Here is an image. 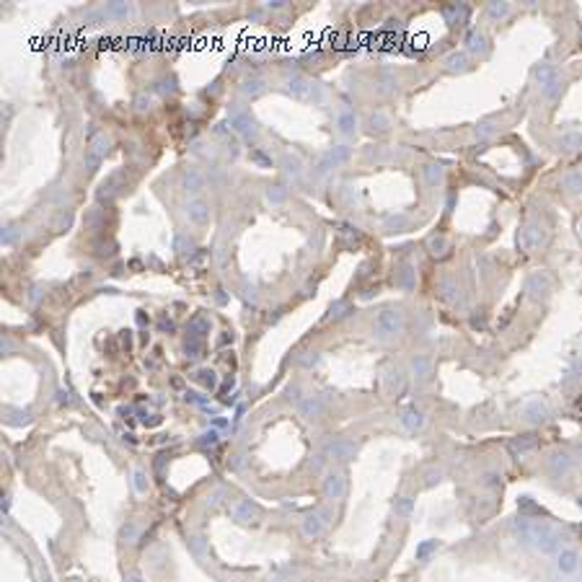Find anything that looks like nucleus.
I'll list each match as a JSON object with an SVG mask.
<instances>
[{
    "instance_id": "1",
    "label": "nucleus",
    "mask_w": 582,
    "mask_h": 582,
    "mask_svg": "<svg viewBox=\"0 0 582 582\" xmlns=\"http://www.w3.org/2000/svg\"><path fill=\"white\" fill-rule=\"evenodd\" d=\"M406 329V318L401 311H396V308H383V311L378 313L375 318V326H372V331H375L378 339H388V336H396L401 334Z\"/></svg>"
},
{
    "instance_id": "2",
    "label": "nucleus",
    "mask_w": 582,
    "mask_h": 582,
    "mask_svg": "<svg viewBox=\"0 0 582 582\" xmlns=\"http://www.w3.org/2000/svg\"><path fill=\"white\" fill-rule=\"evenodd\" d=\"M531 541H533L543 554H557V551L561 549V541H564V535H561L557 528L546 525V523H535L533 528H531Z\"/></svg>"
},
{
    "instance_id": "3",
    "label": "nucleus",
    "mask_w": 582,
    "mask_h": 582,
    "mask_svg": "<svg viewBox=\"0 0 582 582\" xmlns=\"http://www.w3.org/2000/svg\"><path fill=\"white\" fill-rule=\"evenodd\" d=\"M109 148H112V140H109V138H106L104 132L93 135V138H91V142H88V148H86V156H83V163H86V168L96 171L98 166H101V161L106 158Z\"/></svg>"
},
{
    "instance_id": "4",
    "label": "nucleus",
    "mask_w": 582,
    "mask_h": 582,
    "mask_svg": "<svg viewBox=\"0 0 582 582\" xmlns=\"http://www.w3.org/2000/svg\"><path fill=\"white\" fill-rule=\"evenodd\" d=\"M543 241H546V231H543L541 223H535V220L525 223L520 228V233H517V246L523 251H535Z\"/></svg>"
},
{
    "instance_id": "5",
    "label": "nucleus",
    "mask_w": 582,
    "mask_h": 582,
    "mask_svg": "<svg viewBox=\"0 0 582 582\" xmlns=\"http://www.w3.org/2000/svg\"><path fill=\"white\" fill-rule=\"evenodd\" d=\"M329 517H331L329 510H318V512L305 515L303 523H300V531H303L305 538H318V535L324 533V528L329 525Z\"/></svg>"
},
{
    "instance_id": "6",
    "label": "nucleus",
    "mask_w": 582,
    "mask_h": 582,
    "mask_svg": "<svg viewBox=\"0 0 582 582\" xmlns=\"http://www.w3.org/2000/svg\"><path fill=\"white\" fill-rule=\"evenodd\" d=\"M228 122H231V127L238 135H243L246 140H251V138H256V124H254V119L246 114V112H241V109H233V112L228 114Z\"/></svg>"
},
{
    "instance_id": "7",
    "label": "nucleus",
    "mask_w": 582,
    "mask_h": 582,
    "mask_svg": "<svg viewBox=\"0 0 582 582\" xmlns=\"http://www.w3.org/2000/svg\"><path fill=\"white\" fill-rule=\"evenodd\" d=\"M324 494L329 499H342L347 494V476L342 471H329L324 476Z\"/></svg>"
},
{
    "instance_id": "8",
    "label": "nucleus",
    "mask_w": 582,
    "mask_h": 582,
    "mask_svg": "<svg viewBox=\"0 0 582 582\" xmlns=\"http://www.w3.org/2000/svg\"><path fill=\"white\" fill-rule=\"evenodd\" d=\"M551 290V277L546 275V272H531L528 279H525V293H528L531 298H543Z\"/></svg>"
},
{
    "instance_id": "9",
    "label": "nucleus",
    "mask_w": 582,
    "mask_h": 582,
    "mask_svg": "<svg viewBox=\"0 0 582 582\" xmlns=\"http://www.w3.org/2000/svg\"><path fill=\"white\" fill-rule=\"evenodd\" d=\"M186 215H189V220H192V223L207 225V223H210V205H207L202 197H192L186 202Z\"/></svg>"
},
{
    "instance_id": "10",
    "label": "nucleus",
    "mask_w": 582,
    "mask_h": 582,
    "mask_svg": "<svg viewBox=\"0 0 582 582\" xmlns=\"http://www.w3.org/2000/svg\"><path fill=\"white\" fill-rule=\"evenodd\" d=\"M287 91L295 98H300V101H308L313 96V83L305 75H293V78H287Z\"/></svg>"
},
{
    "instance_id": "11",
    "label": "nucleus",
    "mask_w": 582,
    "mask_h": 582,
    "mask_svg": "<svg viewBox=\"0 0 582 582\" xmlns=\"http://www.w3.org/2000/svg\"><path fill=\"white\" fill-rule=\"evenodd\" d=\"M181 184H184V189H186V194H199L205 189V176H202V171H199L197 166H189V168H184V176H181Z\"/></svg>"
},
{
    "instance_id": "12",
    "label": "nucleus",
    "mask_w": 582,
    "mask_h": 582,
    "mask_svg": "<svg viewBox=\"0 0 582 582\" xmlns=\"http://www.w3.org/2000/svg\"><path fill=\"white\" fill-rule=\"evenodd\" d=\"M231 515H233V520L235 523H241V525H249V523H254L256 520V507H254L249 499H241V502H235L233 507H231Z\"/></svg>"
},
{
    "instance_id": "13",
    "label": "nucleus",
    "mask_w": 582,
    "mask_h": 582,
    "mask_svg": "<svg viewBox=\"0 0 582 582\" xmlns=\"http://www.w3.org/2000/svg\"><path fill=\"white\" fill-rule=\"evenodd\" d=\"M523 417L531 422H543L549 417V406L541 401V398H533V401H528L523 406Z\"/></svg>"
},
{
    "instance_id": "14",
    "label": "nucleus",
    "mask_w": 582,
    "mask_h": 582,
    "mask_svg": "<svg viewBox=\"0 0 582 582\" xmlns=\"http://www.w3.org/2000/svg\"><path fill=\"white\" fill-rule=\"evenodd\" d=\"M352 453H354V445L347 440H331L324 448V456H329V458H349Z\"/></svg>"
},
{
    "instance_id": "15",
    "label": "nucleus",
    "mask_w": 582,
    "mask_h": 582,
    "mask_svg": "<svg viewBox=\"0 0 582 582\" xmlns=\"http://www.w3.org/2000/svg\"><path fill=\"white\" fill-rule=\"evenodd\" d=\"M336 130L342 135H354V130H357V116H354V112L342 109V112L336 114Z\"/></svg>"
},
{
    "instance_id": "16",
    "label": "nucleus",
    "mask_w": 582,
    "mask_h": 582,
    "mask_svg": "<svg viewBox=\"0 0 582 582\" xmlns=\"http://www.w3.org/2000/svg\"><path fill=\"white\" fill-rule=\"evenodd\" d=\"M487 36H484V31H479V29H471L468 34H466V49L468 52H474V54H481V52H487L489 47H487Z\"/></svg>"
},
{
    "instance_id": "17",
    "label": "nucleus",
    "mask_w": 582,
    "mask_h": 582,
    "mask_svg": "<svg viewBox=\"0 0 582 582\" xmlns=\"http://www.w3.org/2000/svg\"><path fill=\"white\" fill-rule=\"evenodd\" d=\"M535 448V435H520V438H512L510 440V450L515 456H525Z\"/></svg>"
},
{
    "instance_id": "18",
    "label": "nucleus",
    "mask_w": 582,
    "mask_h": 582,
    "mask_svg": "<svg viewBox=\"0 0 582 582\" xmlns=\"http://www.w3.org/2000/svg\"><path fill=\"white\" fill-rule=\"evenodd\" d=\"M298 409H300V414H303V417L313 419V417H318V414L324 412V401H321L318 396H308V398H303V401H300Z\"/></svg>"
},
{
    "instance_id": "19",
    "label": "nucleus",
    "mask_w": 582,
    "mask_h": 582,
    "mask_svg": "<svg viewBox=\"0 0 582 582\" xmlns=\"http://www.w3.org/2000/svg\"><path fill=\"white\" fill-rule=\"evenodd\" d=\"M401 424H404V430L417 432V430L424 427V417H422V412H417V409H406L401 414Z\"/></svg>"
},
{
    "instance_id": "20",
    "label": "nucleus",
    "mask_w": 582,
    "mask_h": 582,
    "mask_svg": "<svg viewBox=\"0 0 582 582\" xmlns=\"http://www.w3.org/2000/svg\"><path fill=\"white\" fill-rule=\"evenodd\" d=\"M241 93L243 96H249V98H256V96H261L264 93V80L261 78H243L241 80Z\"/></svg>"
},
{
    "instance_id": "21",
    "label": "nucleus",
    "mask_w": 582,
    "mask_h": 582,
    "mask_svg": "<svg viewBox=\"0 0 582 582\" xmlns=\"http://www.w3.org/2000/svg\"><path fill=\"white\" fill-rule=\"evenodd\" d=\"M569 466H572V458L567 456V453H554V456L549 458V471L551 474H567L569 471Z\"/></svg>"
},
{
    "instance_id": "22",
    "label": "nucleus",
    "mask_w": 582,
    "mask_h": 582,
    "mask_svg": "<svg viewBox=\"0 0 582 582\" xmlns=\"http://www.w3.org/2000/svg\"><path fill=\"white\" fill-rule=\"evenodd\" d=\"M282 168H285L287 176L298 179L300 174H303V161H300L295 153H285V156H282Z\"/></svg>"
},
{
    "instance_id": "23",
    "label": "nucleus",
    "mask_w": 582,
    "mask_h": 582,
    "mask_svg": "<svg viewBox=\"0 0 582 582\" xmlns=\"http://www.w3.org/2000/svg\"><path fill=\"white\" fill-rule=\"evenodd\" d=\"M577 561H580V557H577V551H572V549H564V551H559V569L561 572H575L577 569Z\"/></svg>"
},
{
    "instance_id": "24",
    "label": "nucleus",
    "mask_w": 582,
    "mask_h": 582,
    "mask_svg": "<svg viewBox=\"0 0 582 582\" xmlns=\"http://www.w3.org/2000/svg\"><path fill=\"white\" fill-rule=\"evenodd\" d=\"M557 145H559L561 150H580V148H582V135H580V132H564V135L559 138Z\"/></svg>"
},
{
    "instance_id": "25",
    "label": "nucleus",
    "mask_w": 582,
    "mask_h": 582,
    "mask_svg": "<svg viewBox=\"0 0 582 582\" xmlns=\"http://www.w3.org/2000/svg\"><path fill=\"white\" fill-rule=\"evenodd\" d=\"M104 16H109V18H127V16H132V5L130 3H109L104 8Z\"/></svg>"
},
{
    "instance_id": "26",
    "label": "nucleus",
    "mask_w": 582,
    "mask_h": 582,
    "mask_svg": "<svg viewBox=\"0 0 582 582\" xmlns=\"http://www.w3.org/2000/svg\"><path fill=\"white\" fill-rule=\"evenodd\" d=\"M561 186H564L567 192H572V194H582V174H580V171L567 174L564 179H561Z\"/></svg>"
},
{
    "instance_id": "27",
    "label": "nucleus",
    "mask_w": 582,
    "mask_h": 582,
    "mask_svg": "<svg viewBox=\"0 0 582 582\" xmlns=\"http://www.w3.org/2000/svg\"><path fill=\"white\" fill-rule=\"evenodd\" d=\"M430 370H432L430 360L422 357V354H417V357L412 360V372H414V378H427V375H430Z\"/></svg>"
},
{
    "instance_id": "28",
    "label": "nucleus",
    "mask_w": 582,
    "mask_h": 582,
    "mask_svg": "<svg viewBox=\"0 0 582 582\" xmlns=\"http://www.w3.org/2000/svg\"><path fill=\"white\" fill-rule=\"evenodd\" d=\"M535 80H538L541 86H546V83H551L554 78H557V72H554V65H549V62H541L538 68H535Z\"/></svg>"
},
{
    "instance_id": "29",
    "label": "nucleus",
    "mask_w": 582,
    "mask_h": 582,
    "mask_svg": "<svg viewBox=\"0 0 582 582\" xmlns=\"http://www.w3.org/2000/svg\"><path fill=\"white\" fill-rule=\"evenodd\" d=\"M445 68L448 70H466V52H450L448 57H445Z\"/></svg>"
},
{
    "instance_id": "30",
    "label": "nucleus",
    "mask_w": 582,
    "mask_h": 582,
    "mask_svg": "<svg viewBox=\"0 0 582 582\" xmlns=\"http://www.w3.org/2000/svg\"><path fill=\"white\" fill-rule=\"evenodd\" d=\"M424 181L430 186H438L442 181V168L438 166V163H427V166H424Z\"/></svg>"
},
{
    "instance_id": "31",
    "label": "nucleus",
    "mask_w": 582,
    "mask_h": 582,
    "mask_svg": "<svg viewBox=\"0 0 582 582\" xmlns=\"http://www.w3.org/2000/svg\"><path fill=\"white\" fill-rule=\"evenodd\" d=\"M189 331H192V336H202V334H210V321H207L205 316H194L192 321H189Z\"/></svg>"
},
{
    "instance_id": "32",
    "label": "nucleus",
    "mask_w": 582,
    "mask_h": 582,
    "mask_svg": "<svg viewBox=\"0 0 582 582\" xmlns=\"http://www.w3.org/2000/svg\"><path fill=\"white\" fill-rule=\"evenodd\" d=\"M349 153H352V150L347 148V145H334V148L326 153V158H329L334 166H336V163H344V161H347V158H349Z\"/></svg>"
},
{
    "instance_id": "33",
    "label": "nucleus",
    "mask_w": 582,
    "mask_h": 582,
    "mask_svg": "<svg viewBox=\"0 0 582 582\" xmlns=\"http://www.w3.org/2000/svg\"><path fill=\"white\" fill-rule=\"evenodd\" d=\"M448 249H450V241L445 238V235H435V238H430V251L435 254V256H442Z\"/></svg>"
},
{
    "instance_id": "34",
    "label": "nucleus",
    "mask_w": 582,
    "mask_h": 582,
    "mask_svg": "<svg viewBox=\"0 0 582 582\" xmlns=\"http://www.w3.org/2000/svg\"><path fill=\"white\" fill-rule=\"evenodd\" d=\"M132 484H135V492L145 494L148 492V474H145L142 468H135L132 471Z\"/></svg>"
},
{
    "instance_id": "35",
    "label": "nucleus",
    "mask_w": 582,
    "mask_h": 582,
    "mask_svg": "<svg viewBox=\"0 0 582 582\" xmlns=\"http://www.w3.org/2000/svg\"><path fill=\"white\" fill-rule=\"evenodd\" d=\"M368 124L372 127V130H388V124H391V119L383 114V112H372L370 116H368Z\"/></svg>"
},
{
    "instance_id": "36",
    "label": "nucleus",
    "mask_w": 582,
    "mask_h": 582,
    "mask_svg": "<svg viewBox=\"0 0 582 582\" xmlns=\"http://www.w3.org/2000/svg\"><path fill=\"white\" fill-rule=\"evenodd\" d=\"M174 249H176L179 254H192V249H194V241L189 238V235L179 233V235H176V241H174Z\"/></svg>"
},
{
    "instance_id": "37",
    "label": "nucleus",
    "mask_w": 582,
    "mask_h": 582,
    "mask_svg": "<svg viewBox=\"0 0 582 582\" xmlns=\"http://www.w3.org/2000/svg\"><path fill=\"white\" fill-rule=\"evenodd\" d=\"M412 507H414V499H412V497H398V499H396V515L409 517V515H412Z\"/></svg>"
},
{
    "instance_id": "38",
    "label": "nucleus",
    "mask_w": 582,
    "mask_h": 582,
    "mask_svg": "<svg viewBox=\"0 0 582 582\" xmlns=\"http://www.w3.org/2000/svg\"><path fill=\"white\" fill-rule=\"evenodd\" d=\"M487 13L492 18H505L507 13H510V3H489L487 5Z\"/></svg>"
},
{
    "instance_id": "39",
    "label": "nucleus",
    "mask_w": 582,
    "mask_h": 582,
    "mask_svg": "<svg viewBox=\"0 0 582 582\" xmlns=\"http://www.w3.org/2000/svg\"><path fill=\"white\" fill-rule=\"evenodd\" d=\"M184 352L189 357H199V354H202V342H199V336H189L186 344H184Z\"/></svg>"
},
{
    "instance_id": "40",
    "label": "nucleus",
    "mask_w": 582,
    "mask_h": 582,
    "mask_svg": "<svg viewBox=\"0 0 582 582\" xmlns=\"http://www.w3.org/2000/svg\"><path fill=\"white\" fill-rule=\"evenodd\" d=\"M197 380H199L205 388H215V386H217V375H215L212 370H199V372H197Z\"/></svg>"
},
{
    "instance_id": "41",
    "label": "nucleus",
    "mask_w": 582,
    "mask_h": 582,
    "mask_svg": "<svg viewBox=\"0 0 582 582\" xmlns=\"http://www.w3.org/2000/svg\"><path fill=\"white\" fill-rule=\"evenodd\" d=\"M559 91H561V80H559V78H554V80H551V83H546V86H543V91H541V96H543V98H546V101H551V98H554V96H557V93H559Z\"/></svg>"
},
{
    "instance_id": "42",
    "label": "nucleus",
    "mask_w": 582,
    "mask_h": 582,
    "mask_svg": "<svg viewBox=\"0 0 582 582\" xmlns=\"http://www.w3.org/2000/svg\"><path fill=\"white\" fill-rule=\"evenodd\" d=\"M189 546H192V551L197 554V557H205V554H207V541H205V535H194V538H189Z\"/></svg>"
},
{
    "instance_id": "43",
    "label": "nucleus",
    "mask_w": 582,
    "mask_h": 582,
    "mask_svg": "<svg viewBox=\"0 0 582 582\" xmlns=\"http://www.w3.org/2000/svg\"><path fill=\"white\" fill-rule=\"evenodd\" d=\"M285 197H287L285 186H269V192H267V199H269V202H275V205L285 202Z\"/></svg>"
},
{
    "instance_id": "44",
    "label": "nucleus",
    "mask_w": 582,
    "mask_h": 582,
    "mask_svg": "<svg viewBox=\"0 0 582 582\" xmlns=\"http://www.w3.org/2000/svg\"><path fill=\"white\" fill-rule=\"evenodd\" d=\"M119 538H122V541H135V538H138V525H135V523H127V525H122V531H119Z\"/></svg>"
},
{
    "instance_id": "45",
    "label": "nucleus",
    "mask_w": 582,
    "mask_h": 582,
    "mask_svg": "<svg viewBox=\"0 0 582 582\" xmlns=\"http://www.w3.org/2000/svg\"><path fill=\"white\" fill-rule=\"evenodd\" d=\"M412 277H414V269H412V267H404L401 275H398V279H396V285H398V287H412Z\"/></svg>"
},
{
    "instance_id": "46",
    "label": "nucleus",
    "mask_w": 582,
    "mask_h": 582,
    "mask_svg": "<svg viewBox=\"0 0 582 582\" xmlns=\"http://www.w3.org/2000/svg\"><path fill=\"white\" fill-rule=\"evenodd\" d=\"M150 104H153V101H150V96H148V93H140L138 98H135V109H138L140 114H145V112H148V109H150Z\"/></svg>"
},
{
    "instance_id": "47",
    "label": "nucleus",
    "mask_w": 582,
    "mask_h": 582,
    "mask_svg": "<svg viewBox=\"0 0 582 582\" xmlns=\"http://www.w3.org/2000/svg\"><path fill=\"white\" fill-rule=\"evenodd\" d=\"M435 549H438V541H427V543H422L419 549H417V559H424L427 554H432Z\"/></svg>"
},
{
    "instance_id": "48",
    "label": "nucleus",
    "mask_w": 582,
    "mask_h": 582,
    "mask_svg": "<svg viewBox=\"0 0 582 582\" xmlns=\"http://www.w3.org/2000/svg\"><path fill=\"white\" fill-rule=\"evenodd\" d=\"M494 135V124H479L476 127V138L479 140H487V138H492Z\"/></svg>"
},
{
    "instance_id": "49",
    "label": "nucleus",
    "mask_w": 582,
    "mask_h": 582,
    "mask_svg": "<svg viewBox=\"0 0 582 582\" xmlns=\"http://www.w3.org/2000/svg\"><path fill=\"white\" fill-rule=\"evenodd\" d=\"M316 362H318V354H316V352H308L305 357L300 360V365H303V368H311V365H316Z\"/></svg>"
},
{
    "instance_id": "50",
    "label": "nucleus",
    "mask_w": 582,
    "mask_h": 582,
    "mask_svg": "<svg viewBox=\"0 0 582 582\" xmlns=\"http://www.w3.org/2000/svg\"><path fill=\"white\" fill-rule=\"evenodd\" d=\"M380 83H383V86H380L383 91H394V88H396V78H391V75H383V78H380Z\"/></svg>"
},
{
    "instance_id": "51",
    "label": "nucleus",
    "mask_w": 582,
    "mask_h": 582,
    "mask_svg": "<svg viewBox=\"0 0 582 582\" xmlns=\"http://www.w3.org/2000/svg\"><path fill=\"white\" fill-rule=\"evenodd\" d=\"M217 442V432H205L202 440H199V445H215Z\"/></svg>"
},
{
    "instance_id": "52",
    "label": "nucleus",
    "mask_w": 582,
    "mask_h": 582,
    "mask_svg": "<svg viewBox=\"0 0 582 582\" xmlns=\"http://www.w3.org/2000/svg\"><path fill=\"white\" fill-rule=\"evenodd\" d=\"M13 241H16V231H13V228H5V231H3V243L8 246V243H13Z\"/></svg>"
},
{
    "instance_id": "53",
    "label": "nucleus",
    "mask_w": 582,
    "mask_h": 582,
    "mask_svg": "<svg viewBox=\"0 0 582 582\" xmlns=\"http://www.w3.org/2000/svg\"><path fill=\"white\" fill-rule=\"evenodd\" d=\"M401 225H406V217H391L388 220V228H401Z\"/></svg>"
},
{
    "instance_id": "54",
    "label": "nucleus",
    "mask_w": 582,
    "mask_h": 582,
    "mask_svg": "<svg viewBox=\"0 0 582 582\" xmlns=\"http://www.w3.org/2000/svg\"><path fill=\"white\" fill-rule=\"evenodd\" d=\"M435 481H440V471H430L427 474V484H435Z\"/></svg>"
},
{
    "instance_id": "55",
    "label": "nucleus",
    "mask_w": 582,
    "mask_h": 582,
    "mask_svg": "<svg viewBox=\"0 0 582 582\" xmlns=\"http://www.w3.org/2000/svg\"><path fill=\"white\" fill-rule=\"evenodd\" d=\"M158 91H161V93H166V91H174V86H171V80H163V83L158 86Z\"/></svg>"
},
{
    "instance_id": "56",
    "label": "nucleus",
    "mask_w": 582,
    "mask_h": 582,
    "mask_svg": "<svg viewBox=\"0 0 582 582\" xmlns=\"http://www.w3.org/2000/svg\"><path fill=\"white\" fill-rule=\"evenodd\" d=\"M0 349H3V354H8V352H11V342L3 339V342H0Z\"/></svg>"
},
{
    "instance_id": "57",
    "label": "nucleus",
    "mask_w": 582,
    "mask_h": 582,
    "mask_svg": "<svg viewBox=\"0 0 582 582\" xmlns=\"http://www.w3.org/2000/svg\"><path fill=\"white\" fill-rule=\"evenodd\" d=\"M243 298H246V300H254V287H251V290H249V287L243 290Z\"/></svg>"
},
{
    "instance_id": "58",
    "label": "nucleus",
    "mask_w": 582,
    "mask_h": 582,
    "mask_svg": "<svg viewBox=\"0 0 582 582\" xmlns=\"http://www.w3.org/2000/svg\"><path fill=\"white\" fill-rule=\"evenodd\" d=\"M267 5H269V8H282L285 3H282V0H272V3H267Z\"/></svg>"
},
{
    "instance_id": "59",
    "label": "nucleus",
    "mask_w": 582,
    "mask_h": 582,
    "mask_svg": "<svg viewBox=\"0 0 582 582\" xmlns=\"http://www.w3.org/2000/svg\"><path fill=\"white\" fill-rule=\"evenodd\" d=\"M217 303H225V290H217Z\"/></svg>"
},
{
    "instance_id": "60",
    "label": "nucleus",
    "mask_w": 582,
    "mask_h": 582,
    "mask_svg": "<svg viewBox=\"0 0 582 582\" xmlns=\"http://www.w3.org/2000/svg\"><path fill=\"white\" fill-rule=\"evenodd\" d=\"M127 582H142V577H140V575H130V577H127Z\"/></svg>"
},
{
    "instance_id": "61",
    "label": "nucleus",
    "mask_w": 582,
    "mask_h": 582,
    "mask_svg": "<svg viewBox=\"0 0 582 582\" xmlns=\"http://www.w3.org/2000/svg\"><path fill=\"white\" fill-rule=\"evenodd\" d=\"M42 582H52V580H49V577H44V580H42Z\"/></svg>"
},
{
    "instance_id": "62",
    "label": "nucleus",
    "mask_w": 582,
    "mask_h": 582,
    "mask_svg": "<svg viewBox=\"0 0 582 582\" xmlns=\"http://www.w3.org/2000/svg\"><path fill=\"white\" fill-rule=\"evenodd\" d=\"M577 228H580V233H582V220H580V225H577Z\"/></svg>"
},
{
    "instance_id": "63",
    "label": "nucleus",
    "mask_w": 582,
    "mask_h": 582,
    "mask_svg": "<svg viewBox=\"0 0 582 582\" xmlns=\"http://www.w3.org/2000/svg\"><path fill=\"white\" fill-rule=\"evenodd\" d=\"M580 461H582V448H580Z\"/></svg>"
}]
</instances>
